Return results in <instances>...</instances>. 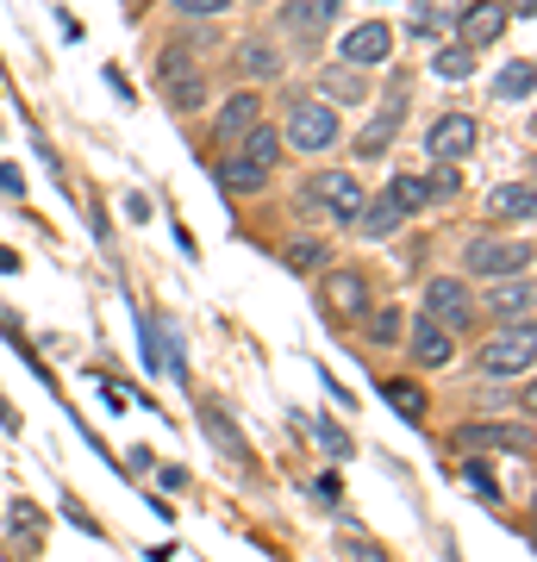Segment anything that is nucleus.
<instances>
[{
	"label": "nucleus",
	"instance_id": "nucleus-1",
	"mask_svg": "<svg viewBox=\"0 0 537 562\" xmlns=\"http://www.w3.org/2000/svg\"><path fill=\"white\" fill-rule=\"evenodd\" d=\"M532 350H537V331H532V319H518V325H506L500 338L481 344L476 369H481V375H494V382H513V375L532 369Z\"/></svg>",
	"mask_w": 537,
	"mask_h": 562
},
{
	"label": "nucleus",
	"instance_id": "nucleus-2",
	"mask_svg": "<svg viewBox=\"0 0 537 562\" xmlns=\"http://www.w3.org/2000/svg\"><path fill=\"white\" fill-rule=\"evenodd\" d=\"M157 88H163V101L176 106V113H194L200 101H206V69H200L188 50H163L157 63Z\"/></svg>",
	"mask_w": 537,
	"mask_h": 562
},
{
	"label": "nucleus",
	"instance_id": "nucleus-3",
	"mask_svg": "<svg viewBox=\"0 0 537 562\" xmlns=\"http://www.w3.org/2000/svg\"><path fill=\"white\" fill-rule=\"evenodd\" d=\"M306 201L325 206L332 220H350V225H357V213H362V181L350 176V169H318V176L306 181Z\"/></svg>",
	"mask_w": 537,
	"mask_h": 562
},
{
	"label": "nucleus",
	"instance_id": "nucleus-4",
	"mask_svg": "<svg viewBox=\"0 0 537 562\" xmlns=\"http://www.w3.org/2000/svg\"><path fill=\"white\" fill-rule=\"evenodd\" d=\"M281 138L294 144V150H306V157H313V150H332V144H338V113L325 101H300L294 113H288V132H281Z\"/></svg>",
	"mask_w": 537,
	"mask_h": 562
},
{
	"label": "nucleus",
	"instance_id": "nucleus-5",
	"mask_svg": "<svg viewBox=\"0 0 537 562\" xmlns=\"http://www.w3.org/2000/svg\"><path fill=\"white\" fill-rule=\"evenodd\" d=\"M425 319L444 325L450 338H457V331H469V319H476V301H469V288H462L457 276H438L432 288H425Z\"/></svg>",
	"mask_w": 537,
	"mask_h": 562
},
{
	"label": "nucleus",
	"instance_id": "nucleus-6",
	"mask_svg": "<svg viewBox=\"0 0 537 562\" xmlns=\"http://www.w3.org/2000/svg\"><path fill=\"white\" fill-rule=\"evenodd\" d=\"M462 269H476V276H518V269H532V244L518 238H476L469 250H462Z\"/></svg>",
	"mask_w": 537,
	"mask_h": 562
},
{
	"label": "nucleus",
	"instance_id": "nucleus-7",
	"mask_svg": "<svg viewBox=\"0 0 537 562\" xmlns=\"http://www.w3.org/2000/svg\"><path fill=\"white\" fill-rule=\"evenodd\" d=\"M318 301H325V313L338 325L362 319V306H369V281H362V269H332V276L318 281Z\"/></svg>",
	"mask_w": 537,
	"mask_h": 562
},
{
	"label": "nucleus",
	"instance_id": "nucleus-8",
	"mask_svg": "<svg viewBox=\"0 0 537 562\" xmlns=\"http://www.w3.org/2000/svg\"><path fill=\"white\" fill-rule=\"evenodd\" d=\"M425 150H432L438 162H462L469 150H476V120H469V113H438L432 132H425Z\"/></svg>",
	"mask_w": 537,
	"mask_h": 562
},
{
	"label": "nucleus",
	"instance_id": "nucleus-9",
	"mask_svg": "<svg viewBox=\"0 0 537 562\" xmlns=\"http://www.w3.org/2000/svg\"><path fill=\"white\" fill-rule=\"evenodd\" d=\"M388 50H394V32H388L381 20L350 25V38H344V63H350V69H357V63H362V69H381Z\"/></svg>",
	"mask_w": 537,
	"mask_h": 562
},
{
	"label": "nucleus",
	"instance_id": "nucleus-10",
	"mask_svg": "<svg viewBox=\"0 0 537 562\" xmlns=\"http://www.w3.org/2000/svg\"><path fill=\"white\" fill-rule=\"evenodd\" d=\"M400 106H406V76H394L388 81V101H381V120L369 125L357 138V157H381L388 144H394V132H400Z\"/></svg>",
	"mask_w": 537,
	"mask_h": 562
},
{
	"label": "nucleus",
	"instance_id": "nucleus-11",
	"mask_svg": "<svg viewBox=\"0 0 537 562\" xmlns=\"http://www.w3.org/2000/svg\"><path fill=\"white\" fill-rule=\"evenodd\" d=\"M462 44L469 50H481V44H494L500 32H506V0H481V7H462Z\"/></svg>",
	"mask_w": 537,
	"mask_h": 562
},
{
	"label": "nucleus",
	"instance_id": "nucleus-12",
	"mask_svg": "<svg viewBox=\"0 0 537 562\" xmlns=\"http://www.w3.org/2000/svg\"><path fill=\"white\" fill-rule=\"evenodd\" d=\"M532 431L525 425H462L457 431V450H525Z\"/></svg>",
	"mask_w": 537,
	"mask_h": 562
},
{
	"label": "nucleus",
	"instance_id": "nucleus-13",
	"mask_svg": "<svg viewBox=\"0 0 537 562\" xmlns=\"http://www.w3.org/2000/svg\"><path fill=\"white\" fill-rule=\"evenodd\" d=\"M413 357L425 362V369H450V357H457V338L418 313V319H413Z\"/></svg>",
	"mask_w": 537,
	"mask_h": 562
},
{
	"label": "nucleus",
	"instance_id": "nucleus-14",
	"mask_svg": "<svg viewBox=\"0 0 537 562\" xmlns=\"http://www.w3.org/2000/svg\"><path fill=\"white\" fill-rule=\"evenodd\" d=\"M257 113H262L257 94H232V101L220 106V120H213V138H220V144H238L244 132L257 125Z\"/></svg>",
	"mask_w": 537,
	"mask_h": 562
},
{
	"label": "nucleus",
	"instance_id": "nucleus-15",
	"mask_svg": "<svg viewBox=\"0 0 537 562\" xmlns=\"http://www.w3.org/2000/svg\"><path fill=\"white\" fill-rule=\"evenodd\" d=\"M462 20V0H413V38H438V32H450V25Z\"/></svg>",
	"mask_w": 537,
	"mask_h": 562
},
{
	"label": "nucleus",
	"instance_id": "nucleus-16",
	"mask_svg": "<svg viewBox=\"0 0 537 562\" xmlns=\"http://www.w3.org/2000/svg\"><path fill=\"white\" fill-rule=\"evenodd\" d=\"M494 313L500 319H532V276H525V269H518L513 281L494 276Z\"/></svg>",
	"mask_w": 537,
	"mask_h": 562
},
{
	"label": "nucleus",
	"instance_id": "nucleus-17",
	"mask_svg": "<svg viewBox=\"0 0 537 562\" xmlns=\"http://www.w3.org/2000/svg\"><path fill=\"white\" fill-rule=\"evenodd\" d=\"M400 220H406V206H400L394 194H381V201H362V213H357L362 238H388V232H400Z\"/></svg>",
	"mask_w": 537,
	"mask_h": 562
},
{
	"label": "nucleus",
	"instance_id": "nucleus-18",
	"mask_svg": "<svg viewBox=\"0 0 537 562\" xmlns=\"http://www.w3.org/2000/svg\"><path fill=\"white\" fill-rule=\"evenodd\" d=\"M220 188L225 194H262V188H269V169H257V162H244V157H225L220 162Z\"/></svg>",
	"mask_w": 537,
	"mask_h": 562
},
{
	"label": "nucleus",
	"instance_id": "nucleus-19",
	"mask_svg": "<svg viewBox=\"0 0 537 562\" xmlns=\"http://www.w3.org/2000/svg\"><path fill=\"white\" fill-rule=\"evenodd\" d=\"M200 431H206V443H220V450H225L232 462H250V443H244L238 431H232V419H225L220 406H206V413H200Z\"/></svg>",
	"mask_w": 537,
	"mask_h": 562
},
{
	"label": "nucleus",
	"instance_id": "nucleus-20",
	"mask_svg": "<svg viewBox=\"0 0 537 562\" xmlns=\"http://www.w3.org/2000/svg\"><path fill=\"white\" fill-rule=\"evenodd\" d=\"M488 213H494V220H532V181H506V188H494Z\"/></svg>",
	"mask_w": 537,
	"mask_h": 562
},
{
	"label": "nucleus",
	"instance_id": "nucleus-21",
	"mask_svg": "<svg viewBox=\"0 0 537 562\" xmlns=\"http://www.w3.org/2000/svg\"><path fill=\"white\" fill-rule=\"evenodd\" d=\"M276 157H281V132H269V125H250V132H244V162L276 169Z\"/></svg>",
	"mask_w": 537,
	"mask_h": 562
},
{
	"label": "nucleus",
	"instance_id": "nucleus-22",
	"mask_svg": "<svg viewBox=\"0 0 537 562\" xmlns=\"http://www.w3.org/2000/svg\"><path fill=\"white\" fill-rule=\"evenodd\" d=\"M281 20L294 25L300 38H318V32H325V20H332V0H318V7H306V0H294V7L281 13Z\"/></svg>",
	"mask_w": 537,
	"mask_h": 562
},
{
	"label": "nucleus",
	"instance_id": "nucleus-23",
	"mask_svg": "<svg viewBox=\"0 0 537 562\" xmlns=\"http://www.w3.org/2000/svg\"><path fill=\"white\" fill-rule=\"evenodd\" d=\"M432 69H438L444 81H469V76H476V50H469V44H450V50H438Z\"/></svg>",
	"mask_w": 537,
	"mask_h": 562
},
{
	"label": "nucleus",
	"instance_id": "nucleus-24",
	"mask_svg": "<svg viewBox=\"0 0 537 562\" xmlns=\"http://www.w3.org/2000/svg\"><path fill=\"white\" fill-rule=\"evenodd\" d=\"M325 94L332 101H362V76L350 63H338V69H325Z\"/></svg>",
	"mask_w": 537,
	"mask_h": 562
},
{
	"label": "nucleus",
	"instance_id": "nucleus-25",
	"mask_svg": "<svg viewBox=\"0 0 537 562\" xmlns=\"http://www.w3.org/2000/svg\"><path fill=\"white\" fill-rule=\"evenodd\" d=\"M381 394H388V406H394L400 419H418V413H425V394H418L413 382H388Z\"/></svg>",
	"mask_w": 537,
	"mask_h": 562
},
{
	"label": "nucleus",
	"instance_id": "nucleus-26",
	"mask_svg": "<svg viewBox=\"0 0 537 562\" xmlns=\"http://www.w3.org/2000/svg\"><path fill=\"white\" fill-rule=\"evenodd\" d=\"M532 94V63L518 57V63H506V76H500V101H525Z\"/></svg>",
	"mask_w": 537,
	"mask_h": 562
},
{
	"label": "nucleus",
	"instance_id": "nucleus-27",
	"mask_svg": "<svg viewBox=\"0 0 537 562\" xmlns=\"http://www.w3.org/2000/svg\"><path fill=\"white\" fill-rule=\"evenodd\" d=\"M318 262H325V244H313V238H294V244H288V269H300V276H313Z\"/></svg>",
	"mask_w": 537,
	"mask_h": 562
},
{
	"label": "nucleus",
	"instance_id": "nucleus-28",
	"mask_svg": "<svg viewBox=\"0 0 537 562\" xmlns=\"http://www.w3.org/2000/svg\"><path fill=\"white\" fill-rule=\"evenodd\" d=\"M388 194H394V201L406 206V213H418V206L432 201V194H425V181H418V176H394V188H388Z\"/></svg>",
	"mask_w": 537,
	"mask_h": 562
},
{
	"label": "nucleus",
	"instance_id": "nucleus-29",
	"mask_svg": "<svg viewBox=\"0 0 537 562\" xmlns=\"http://www.w3.org/2000/svg\"><path fill=\"white\" fill-rule=\"evenodd\" d=\"M238 63H244V76H276V50L269 44H244Z\"/></svg>",
	"mask_w": 537,
	"mask_h": 562
},
{
	"label": "nucleus",
	"instance_id": "nucleus-30",
	"mask_svg": "<svg viewBox=\"0 0 537 562\" xmlns=\"http://www.w3.org/2000/svg\"><path fill=\"white\" fill-rule=\"evenodd\" d=\"M313 438H318V450H332V457H350V431H338L332 419H313Z\"/></svg>",
	"mask_w": 537,
	"mask_h": 562
},
{
	"label": "nucleus",
	"instance_id": "nucleus-31",
	"mask_svg": "<svg viewBox=\"0 0 537 562\" xmlns=\"http://www.w3.org/2000/svg\"><path fill=\"white\" fill-rule=\"evenodd\" d=\"M232 0H176V13H188V20H220Z\"/></svg>",
	"mask_w": 537,
	"mask_h": 562
},
{
	"label": "nucleus",
	"instance_id": "nucleus-32",
	"mask_svg": "<svg viewBox=\"0 0 537 562\" xmlns=\"http://www.w3.org/2000/svg\"><path fill=\"white\" fill-rule=\"evenodd\" d=\"M457 188H462V176H457V169H438V176L425 181V194H432V201H450Z\"/></svg>",
	"mask_w": 537,
	"mask_h": 562
},
{
	"label": "nucleus",
	"instance_id": "nucleus-33",
	"mask_svg": "<svg viewBox=\"0 0 537 562\" xmlns=\"http://www.w3.org/2000/svg\"><path fill=\"white\" fill-rule=\"evenodd\" d=\"M400 319H406V313H376L369 338H376V344H394V338H400Z\"/></svg>",
	"mask_w": 537,
	"mask_h": 562
},
{
	"label": "nucleus",
	"instance_id": "nucleus-34",
	"mask_svg": "<svg viewBox=\"0 0 537 562\" xmlns=\"http://www.w3.org/2000/svg\"><path fill=\"white\" fill-rule=\"evenodd\" d=\"M0 188H7V194H25V176L13 169V162H0Z\"/></svg>",
	"mask_w": 537,
	"mask_h": 562
},
{
	"label": "nucleus",
	"instance_id": "nucleus-35",
	"mask_svg": "<svg viewBox=\"0 0 537 562\" xmlns=\"http://www.w3.org/2000/svg\"><path fill=\"white\" fill-rule=\"evenodd\" d=\"M469 482H476V494H488V501L500 494V487H494V475H488V469H476V462H469Z\"/></svg>",
	"mask_w": 537,
	"mask_h": 562
},
{
	"label": "nucleus",
	"instance_id": "nucleus-36",
	"mask_svg": "<svg viewBox=\"0 0 537 562\" xmlns=\"http://www.w3.org/2000/svg\"><path fill=\"white\" fill-rule=\"evenodd\" d=\"M513 13H518V20H532V0H513Z\"/></svg>",
	"mask_w": 537,
	"mask_h": 562
}]
</instances>
